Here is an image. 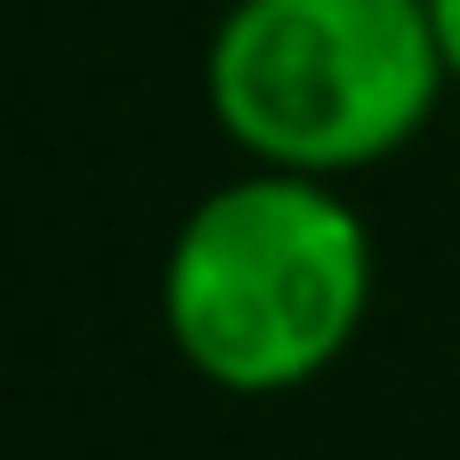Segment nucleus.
<instances>
[{"mask_svg":"<svg viewBox=\"0 0 460 460\" xmlns=\"http://www.w3.org/2000/svg\"><path fill=\"white\" fill-rule=\"evenodd\" d=\"M372 226L332 178L243 170L210 186L162 259V332L218 396H291L323 380L372 315Z\"/></svg>","mask_w":460,"mask_h":460,"instance_id":"obj_1","label":"nucleus"},{"mask_svg":"<svg viewBox=\"0 0 460 460\" xmlns=\"http://www.w3.org/2000/svg\"><path fill=\"white\" fill-rule=\"evenodd\" d=\"M453 89L429 0H226L202 105L259 170L356 178L404 154Z\"/></svg>","mask_w":460,"mask_h":460,"instance_id":"obj_2","label":"nucleus"},{"mask_svg":"<svg viewBox=\"0 0 460 460\" xmlns=\"http://www.w3.org/2000/svg\"><path fill=\"white\" fill-rule=\"evenodd\" d=\"M429 24H437V49H445V73L460 89V0H429Z\"/></svg>","mask_w":460,"mask_h":460,"instance_id":"obj_3","label":"nucleus"}]
</instances>
